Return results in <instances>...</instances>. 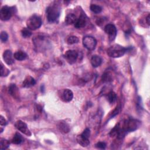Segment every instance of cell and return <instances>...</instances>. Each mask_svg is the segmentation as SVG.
<instances>
[{
	"label": "cell",
	"instance_id": "obj_1",
	"mask_svg": "<svg viewBox=\"0 0 150 150\" xmlns=\"http://www.w3.org/2000/svg\"><path fill=\"white\" fill-rule=\"evenodd\" d=\"M128 50V48L124 47L119 45H113L111 46L107 51V54L113 58H118L122 56Z\"/></svg>",
	"mask_w": 150,
	"mask_h": 150
},
{
	"label": "cell",
	"instance_id": "obj_2",
	"mask_svg": "<svg viewBox=\"0 0 150 150\" xmlns=\"http://www.w3.org/2000/svg\"><path fill=\"white\" fill-rule=\"evenodd\" d=\"M60 12V9L58 5L54 4L49 6L46 11L47 21L49 22H56L59 17Z\"/></svg>",
	"mask_w": 150,
	"mask_h": 150
},
{
	"label": "cell",
	"instance_id": "obj_3",
	"mask_svg": "<svg viewBox=\"0 0 150 150\" xmlns=\"http://www.w3.org/2000/svg\"><path fill=\"white\" fill-rule=\"evenodd\" d=\"M42 23V22L41 18L36 15H32L26 21L27 28L32 30L39 29L41 26Z\"/></svg>",
	"mask_w": 150,
	"mask_h": 150
},
{
	"label": "cell",
	"instance_id": "obj_4",
	"mask_svg": "<svg viewBox=\"0 0 150 150\" xmlns=\"http://www.w3.org/2000/svg\"><path fill=\"white\" fill-rule=\"evenodd\" d=\"M140 125V121L135 119H129L127 120L123 126V128L127 132L134 131L138 128Z\"/></svg>",
	"mask_w": 150,
	"mask_h": 150
},
{
	"label": "cell",
	"instance_id": "obj_5",
	"mask_svg": "<svg viewBox=\"0 0 150 150\" xmlns=\"http://www.w3.org/2000/svg\"><path fill=\"white\" fill-rule=\"evenodd\" d=\"M83 45L88 50H93L97 45L96 39L91 36H86L83 38Z\"/></svg>",
	"mask_w": 150,
	"mask_h": 150
},
{
	"label": "cell",
	"instance_id": "obj_6",
	"mask_svg": "<svg viewBox=\"0 0 150 150\" xmlns=\"http://www.w3.org/2000/svg\"><path fill=\"white\" fill-rule=\"evenodd\" d=\"M13 7L4 6L0 11V19L3 21L10 19L13 13Z\"/></svg>",
	"mask_w": 150,
	"mask_h": 150
},
{
	"label": "cell",
	"instance_id": "obj_7",
	"mask_svg": "<svg viewBox=\"0 0 150 150\" xmlns=\"http://www.w3.org/2000/svg\"><path fill=\"white\" fill-rule=\"evenodd\" d=\"M64 57L69 64H72L77 60L78 57V53L74 50H69L65 52Z\"/></svg>",
	"mask_w": 150,
	"mask_h": 150
},
{
	"label": "cell",
	"instance_id": "obj_8",
	"mask_svg": "<svg viewBox=\"0 0 150 150\" xmlns=\"http://www.w3.org/2000/svg\"><path fill=\"white\" fill-rule=\"evenodd\" d=\"M15 126L18 130H19L23 134H25L26 135L30 136L32 135L30 130L28 128L27 124L25 122H23L21 120L17 121L15 124Z\"/></svg>",
	"mask_w": 150,
	"mask_h": 150
},
{
	"label": "cell",
	"instance_id": "obj_9",
	"mask_svg": "<svg viewBox=\"0 0 150 150\" xmlns=\"http://www.w3.org/2000/svg\"><path fill=\"white\" fill-rule=\"evenodd\" d=\"M105 32L109 35L111 40H114L117 35V29L113 24H107L104 27Z\"/></svg>",
	"mask_w": 150,
	"mask_h": 150
},
{
	"label": "cell",
	"instance_id": "obj_10",
	"mask_svg": "<svg viewBox=\"0 0 150 150\" xmlns=\"http://www.w3.org/2000/svg\"><path fill=\"white\" fill-rule=\"evenodd\" d=\"M14 57L10 50H6L3 53V59L8 65H11L14 63Z\"/></svg>",
	"mask_w": 150,
	"mask_h": 150
},
{
	"label": "cell",
	"instance_id": "obj_11",
	"mask_svg": "<svg viewBox=\"0 0 150 150\" xmlns=\"http://www.w3.org/2000/svg\"><path fill=\"white\" fill-rule=\"evenodd\" d=\"M36 84V81L32 77L28 76L26 77L22 83V87L25 88H29L33 86Z\"/></svg>",
	"mask_w": 150,
	"mask_h": 150
},
{
	"label": "cell",
	"instance_id": "obj_12",
	"mask_svg": "<svg viewBox=\"0 0 150 150\" xmlns=\"http://www.w3.org/2000/svg\"><path fill=\"white\" fill-rule=\"evenodd\" d=\"M86 17L84 15L81 14L79 18L77 19L76 23H74V26L76 28H84L86 25Z\"/></svg>",
	"mask_w": 150,
	"mask_h": 150
},
{
	"label": "cell",
	"instance_id": "obj_13",
	"mask_svg": "<svg viewBox=\"0 0 150 150\" xmlns=\"http://www.w3.org/2000/svg\"><path fill=\"white\" fill-rule=\"evenodd\" d=\"M76 139H77L78 144H80V145H81V146L86 147L90 144V141H89L88 138L83 136L81 134L79 135L77 137Z\"/></svg>",
	"mask_w": 150,
	"mask_h": 150
},
{
	"label": "cell",
	"instance_id": "obj_14",
	"mask_svg": "<svg viewBox=\"0 0 150 150\" xmlns=\"http://www.w3.org/2000/svg\"><path fill=\"white\" fill-rule=\"evenodd\" d=\"M90 62L93 67H97L101 65L102 63V59L98 55H94L91 57Z\"/></svg>",
	"mask_w": 150,
	"mask_h": 150
},
{
	"label": "cell",
	"instance_id": "obj_15",
	"mask_svg": "<svg viewBox=\"0 0 150 150\" xmlns=\"http://www.w3.org/2000/svg\"><path fill=\"white\" fill-rule=\"evenodd\" d=\"M73 98V93L70 89H65L63 92V98L66 102H69Z\"/></svg>",
	"mask_w": 150,
	"mask_h": 150
},
{
	"label": "cell",
	"instance_id": "obj_16",
	"mask_svg": "<svg viewBox=\"0 0 150 150\" xmlns=\"http://www.w3.org/2000/svg\"><path fill=\"white\" fill-rule=\"evenodd\" d=\"M9 92L10 94L15 98H18L19 97L18 89L15 84H11L9 87Z\"/></svg>",
	"mask_w": 150,
	"mask_h": 150
},
{
	"label": "cell",
	"instance_id": "obj_17",
	"mask_svg": "<svg viewBox=\"0 0 150 150\" xmlns=\"http://www.w3.org/2000/svg\"><path fill=\"white\" fill-rule=\"evenodd\" d=\"M13 57L16 60L21 61V60H25L28 57V55L25 52L22 50H19L14 53Z\"/></svg>",
	"mask_w": 150,
	"mask_h": 150
},
{
	"label": "cell",
	"instance_id": "obj_18",
	"mask_svg": "<svg viewBox=\"0 0 150 150\" xmlns=\"http://www.w3.org/2000/svg\"><path fill=\"white\" fill-rule=\"evenodd\" d=\"M76 16L73 13L68 14L65 18V22L67 25L74 24L77 21Z\"/></svg>",
	"mask_w": 150,
	"mask_h": 150
},
{
	"label": "cell",
	"instance_id": "obj_19",
	"mask_svg": "<svg viewBox=\"0 0 150 150\" xmlns=\"http://www.w3.org/2000/svg\"><path fill=\"white\" fill-rule=\"evenodd\" d=\"M23 141V138L21 136V135L18 133L16 132L15 135L13 136V138L11 140V142L12 144H16V145H19L20 144L22 143V142Z\"/></svg>",
	"mask_w": 150,
	"mask_h": 150
},
{
	"label": "cell",
	"instance_id": "obj_20",
	"mask_svg": "<svg viewBox=\"0 0 150 150\" xmlns=\"http://www.w3.org/2000/svg\"><path fill=\"white\" fill-rule=\"evenodd\" d=\"M107 100H108V102H109L110 103L112 104V103H114L115 101V100H116L117 95H116V94H115V92H114V91H110V92L108 93V94H107Z\"/></svg>",
	"mask_w": 150,
	"mask_h": 150
},
{
	"label": "cell",
	"instance_id": "obj_21",
	"mask_svg": "<svg viewBox=\"0 0 150 150\" xmlns=\"http://www.w3.org/2000/svg\"><path fill=\"white\" fill-rule=\"evenodd\" d=\"M112 80V76L109 71H105L102 76V80L103 82H110Z\"/></svg>",
	"mask_w": 150,
	"mask_h": 150
},
{
	"label": "cell",
	"instance_id": "obj_22",
	"mask_svg": "<svg viewBox=\"0 0 150 150\" xmlns=\"http://www.w3.org/2000/svg\"><path fill=\"white\" fill-rule=\"evenodd\" d=\"M10 145V142L8 140L1 138L0 141V149L2 150H4L7 149Z\"/></svg>",
	"mask_w": 150,
	"mask_h": 150
},
{
	"label": "cell",
	"instance_id": "obj_23",
	"mask_svg": "<svg viewBox=\"0 0 150 150\" xmlns=\"http://www.w3.org/2000/svg\"><path fill=\"white\" fill-rule=\"evenodd\" d=\"M90 10L96 13H99L102 11V8L96 4H91L90 5Z\"/></svg>",
	"mask_w": 150,
	"mask_h": 150
},
{
	"label": "cell",
	"instance_id": "obj_24",
	"mask_svg": "<svg viewBox=\"0 0 150 150\" xmlns=\"http://www.w3.org/2000/svg\"><path fill=\"white\" fill-rule=\"evenodd\" d=\"M79 38L76 36H69L67 39V43L69 45H73L79 42Z\"/></svg>",
	"mask_w": 150,
	"mask_h": 150
},
{
	"label": "cell",
	"instance_id": "obj_25",
	"mask_svg": "<svg viewBox=\"0 0 150 150\" xmlns=\"http://www.w3.org/2000/svg\"><path fill=\"white\" fill-rule=\"evenodd\" d=\"M21 34L23 38H26L30 37L32 35V32L30 31V29H29L28 28H24L21 30Z\"/></svg>",
	"mask_w": 150,
	"mask_h": 150
},
{
	"label": "cell",
	"instance_id": "obj_26",
	"mask_svg": "<svg viewBox=\"0 0 150 150\" xmlns=\"http://www.w3.org/2000/svg\"><path fill=\"white\" fill-rule=\"evenodd\" d=\"M59 128H60V130L61 131V132H63L64 133H67L70 130L69 126L66 123H60V124L59 125Z\"/></svg>",
	"mask_w": 150,
	"mask_h": 150
},
{
	"label": "cell",
	"instance_id": "obj_27",
	"mask_svg": "<svg viewBox=\"0 0 150 150\" xmlns=\"http://www.w3.org/2000/svg\"><path fill=\"white\" fill-rule=\"evenodd\" d=\"M9 70L6 68L2 63L1 66V76L2 77H5L6 76L9 74Z\"/></svg>",
	"mask_w": 150,
	"mask_h": 150
},
{
	"label": "cell",
	"instance_id": "obj_28",
	"mask_svg": "<svg viewBox=\"0 0 150 150\" xmlns=\"http://www.w3.org/2000/svg\"><path fill=\"white\" fill-rule=\"evenodd\" d=\"M8 38V35L7 33L5 31H2L1 33V40L2 42H5Z\"/></svg>",
	"mask_w": 150,
	"mask_h": 150
},
{
	"label": "cell",
	"instance_id": "obj_29",
	"mask_svg": "<svg viewBox=\"0 0 150 150\" xmlns=\"http://www.w3.org/2000/svg\"><path fill=\"white\" fill-rule=\"evenodd\" d=\"M96 147L98 149H105L106 144L104 142H98L96 144Z\"/></svg>",
	"mask_w": 150,
	"mask_h": 150
},
{
	"label": "cell",
	"instance_id": "obj_30",
	"mask_svg": "<svg viewBox=\"0 0 150 150\" xmlns=\"http://www.w3.org/2000/svg\"><path fill=\"white\" fill-rule=\"evenodd\" d=\"M81 134L83 136L88 138L90 137V129L89 128H86Z\"/></svg>",
	"mask_w": 150,
	"mask_h": 150
},
{
	"label": "cell",
	"instance_id": "obj_31",
	"mask_svg": "<svg viewBox=\"0 0 150 150\" xmlns=\"http://www.w3.org/2000/svg\"><path fill=\"white\" fill-rule=\"evenodd\" d=\"M0 124L1 126H5L7 124L6 120L2 115H1V117H0Z\"/></svg>",
	"mask_w": 150,
	"mask_h": 150
},
{
	"label": "cell",
	"instance_id": "obj_32",
	"mask_svg": "<svg viewBox=\"0 0 150 150\" xmlns=\"http://www.w3.org/2000/svg\"><path fill=\"white\" fill-rule=\"evenodd\" d=\"M146 22H147V24H148V25H150V22H149V14L147 16V17H146Z\"/></svg>",
	"mask_w": 150,
	"mask_h": 150
}]
</instances>
